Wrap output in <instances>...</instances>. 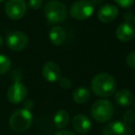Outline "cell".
Instances as JSON below:
<instances>
[{"mask_svg":"<svg viewBox=\"0 0 135 135\" xmlns=\"http://www.w3.org/2000/svg\"><path fill=\"white\" fill-rule=\"evenodd\" d=\"M72 126L76 132L80 134H85L91 131L92 122L89 119V118L85 115L78 114V115H75L72 119Z\"/></svg>","mask_w":135,"mask_h":135,"instance_id":"4fadbf2b","label":"cell"},{"mask_svg":"<svg viewBox=\"0 0 135 135\" xmlns=\"http://www.w3.org/2000/svg\"><path fill=\"white\" fill-rule=\"evenodd\" d=\"M42 75L45 80L50 83L59 81L61 78V68L56 62H47L42 67Z\"/></svg>","mask_w":135,"mask_h":135,"instance_id":"7c38bea8","label":"cell"},{"mask_svg":"<svg viewBox=\"0 0 135 135\" xmlns=\"http://www.w3.org/2000/svg\"><path fill=\"white\" fill-rule=\"evenodd\" d=\"M134 108H135V99H134Z\"/></svg>","mask_w":135,"mask_h":135,"instance_id":"f546056e","label":"cell"},{"mask_svg":"<svg viewBox=\"0 0 135 135\" xmlns=\"http://www.w3.org/2000/svg\"><path fill=\"white\" fill-rule=\"evenodd\" d=\"M28 44V38L21 31H14L7 37V45L10 50L15 52L23 51Z\"/></svg>","mask_w":135,"mask_h":135,"instance_id":"ba28073f","label":"cell"},{"mask_svg":"<svg viewBox=\"0 0 135 135\" xmlns=\"http://www.w3.org/2000/svg\"><path fill=\"white\" fill-rule=\"evenodd\" d=\"M133 17H134V15L132 11H127L124 14V20H126V22H131L133 20Z\"/></svg>","mask_w":135,"mask_h":135,"instance_id":"cb8c5ba5","label":"cell"},{"mask_svg":"<svg viewBox=\"0 0 135 135\" xmlns=\"http://www.w3.org/2000/svg\"><path fill=\"white\" fill-rule=\"evenodd\" d=\"M49 38H50V41L52 44L59 46V45H62L64 42L66 38V34L64 30L62 27L55 26V27H54L50 30Z\"/></svg>","mask_w":135,"mask_h":135,"instance_id":"9a60e30c","label":"cell"},{"mask_svg":"<svg viewBox=\"0 0 135 135\" xmlns=\"http://www.w3.org/2000/svg\"><path fill=\"white\" fill-rule=\"evenodd\" d=\"M132 21H133V23H134V27H135V16L133 17V20H132Z\"/></svg>","mask_w":135,"mask_h":135,"instance_id":"83f0119b","label":"cell"},{"mask_svg":"<svg viewBox=\"0 0 135 135\" xmlns=\"http://www.w3.org/2000/svg\"><path fill=\"white\" fill-rule=\"evenodd\" d=\"M116 37L122 42H128L135 37V27L131 22H123L116 30Z\"/></svg>","mask_w":135,"mask_h":135,"instance_id":"30bf717a","label":"cell"},{"mask_svg":"<svg viewBox=\"0 0 135 135\" xmlns=\"http://www.w3.org/2000/svg\"><path fill=\"white\" fill-rule=\"evenodd\" d=\"M3 1H5V0H0V3H2Z\"/></svg>","mask_w":135,"mask_h":135,"instance_id":"f1b7e54d","label":"cell"},{"mask_svg":"<svg viewBox=\"0 0 135 135\" xmlns=\"http://www.w3.org/2000/svg\"><path fill=\"white\" fill-rule=\"evenodd\" d=\"M33 116L30 110L18 108L15 110L9 119V126L14 132H22L30 129L32 124Z\"/></svg>","mask_w":135,"mask_h":135,"instance_id":"7a4b0ae2","label":"cell"},{"mask_svg":"<svg viewBox=\"0 0 135 135\" xmlns=\"http://www.w3.org/2000/svg\"><path fill=\"white\" fill-rule=\"evenodd\" d=\"M93 4H94V6L95 5H97V4H99V3H101L102 2V0H93V1H91Z\"/></svg>","mask_w":135,"mask_h":135,"instance_id":"484cf974","label":"cell"},{"mask_svg":"<svg viewBox=\"0 0 135 135\" xmlns=\"http://www.w3.org/2000/svg\"><path fill=\"white\" fill-rule=\"evenodd\" d=\"M135 119V113L133 110H127L123 115V123L126 125L132 124Z\"/></svg>","mask_w":135,"mask_h":135,"instance_id":"d6986e66","label":"cell"},{"mask_svg":"<svg viewBox=\"0 0 135 135\" xmlns=\"http://www.w3.org/2000/svg\"><path fill=\"white\" fill-rule=\"evenodd\" d=\"M115 100L116 103L121 107H129L132 104L133 96H132V93L128 89H120L116 92Z\"/></svg>","mask_w":135,"mask_h":135,"instance_id":"5bb4252c","label":"cell"},{"mask_svg":"<svg viewBox=\"0 0 135 135\" xmlns=\"http://www.w3.org/2000/svg\"><path fill=\"white\" fill-rule=\"evenodd\" d=\"M114 1L123 8H128L133 5L135 0H114Z\"/></svg>","mask_w":135,"mask_h":135,"instance_id":"603a6c76","label":"cell"},{"mask_svg":"<svg viewBox=\"0 0 135 135\" xmlns=\"http://www.w3.org/2000/svg\"><path fill=\"white\" fill-rule=\"evenodd\" d=\"M119 15V8L115 5L106 4L102 6L98 12V18L103 23L112 22Z\"/></svg>","mask_w":135,"mask_h":135,"instance_id":"8fae6325","label":"cell"},{"mask_svg":"<svg viewBox=\"0 0 135 135\" xmlns=\"http://www.w3.org/2000/svg\"><path fill=\"white\" fill-rule=\"evenodd\" d=\"M103 135H132V131L121 121H112L103 129Z\"/></svg>","mask_w":135,"mask_h":135,"instance_id":"9c48e42d","label":"cell"},{"mask_svg":"<svg viewBox=\"0 0 135 135\" xmlns=\"http://www.w3.org/2000/svg\"><path fill=\"white\" fill-rule=\"evenodd\" d=\"M114 107L108 99L101 98L95 102L91 107V116L100 123L108 122L113 116Z\"/></svg>","mask_w":135,"mask_h":135,"instance_id":"3957f363","label":"cell"},{"mask_svg":"<svg viewBox=\"0 0 135 135\" xmlns=\"http://www.w3.org/2000/svg\"><path fill=\"white\" fill-rule=\"evenodd\" d=\"M28 88L20 82H15L7 89V98L10 103L20 104L26 99L28 96Z\"/></svg>","mask_w":135,"mask_h":135,"instance_id":"52a82bcc","label":"cell"},{"mask_svg":"<svg viewBox=\"0 0 135 135\" xmlns=\"http://www.w3.org/2000/svg\"><path fill=\"white\" fill-rule=\"evenodd\" d=\"M95 10L94 4L89 0H78L70 7V15L77 20H85L91 17Z\"/></svg>","mask_w":135,"mask_h":135,"instance_id":"5b68a950","label":"cell"},{"mask_svg":"<svg viewBox=\"0 0 135 135\" xmlns=\"http://www.w3.org/2000/svg\"><path fill=\"white\" fill-rule=\"evenodd\" d=\"M43 4V0H28V6L32 9H39Z\"/></svg>","mask_w":135,"mask_h":135,"instance_id":"7402d4cb","label":"cell"},{"mask_svg":"<svg viewBox=\"0 0 135 135\" xmlns=\"http://www.w3.org/2000/svg\"><path fill=\"white\" fill-rule=\"evenodd\" d=\"M91 93L87 87L81 86L76 88L73 93V99L77 104H84L90 98Z\"/></svg>","mask_w":135,"mask_h":135,"instance_id":"e0dca14e","label":"cell"},{"mask_svg":"<svg viewBox=\"0 0 135 135\" xmlns=\"http://www.w3.org/2000/svg\"><path fill=\"white\" fill-rule=\"evenodd\" d=\"M11 60L7 55L0 54V75H5L10 70Z\"/></svg>","mask_w":135,"mask_h":135,"instance_id":"ac0fdd59","label":"cell"},{"mask_svg":"<svg viewBox=\"0 0 135 135\" xmlns=\"http://www.w3.org/2000/svg\"><path fill=\"white\" fill-rule=\"evenodd\" d=\"M117 82L111 75L107 73L98 74L91 81V90L96 96L108 98L115 94Z\"/></svg>","mask_w":135,"mask_h":135,"instance_id":"6da1fadb","label":"cell"},{"mask_svg":"<svg viewBox=\"0 0 135 135\" xmlns=\"http://www.w3.org/2000/svg\"><path fill=\"white\" fill-rule=\"evenodd\" d=\"M44 14L50 22L60 23L67 18V8L62 2L59 0H51L45 5Z\"/></svg>","mask_w":135,"mask_h":135,"instance_id":"277c9868","label":"cell"},{"mask_svg":"<svg viewBox=\"0 0 135 135\" xmlns=\"http://www.w3.org/2000/svg\"><path fill=\"white\" fill-rule=\"evenodd\" d=\"M126 62L129 67H131L132 69H135V52H132L127 55Z\"/></svg>","mask_w":135,"mask_h":135,"instance_id":"ffe728a7","label":"cell"},{"mask_svg":"<svg viewBox=\"0 0 135 135\" xmlns=\"http://www.w3.org/2000/svg\"><path fill=\"white\" fill-rule=\"evenodd\" d=\"M54 135H76L75 132H71V131H67V130H62L57 132Z\"/></svg>","mask_w":135,"mask_h":135,"instance_id":"d4e9b609","label":"cell"},{"mask_svg":"<svg viewBox=\"0 0 135 135\" xmlns=\"http://www.w3.org/2000/svg\"><path fill=\"white\" fill-rule=\"evenodd\" d=\"M70 116L65 109H59L56 111L54 117V123L55 127L58 129H64L69 123Z\"/></svg>","mask_w":135,"mask_h":135,"instance_id":"2e32d148","label":"cell"},{"mask_svg":"<svg viewBox=\"0 0 135 135\" xmlns=\"http://www.w3.org/2000/svg\"><path fill=\"white\" fill-rule=\"evenodd\" d=\"M27 11V4L24 0H8L5 5V12L14 20L22 18Z\"/></svg>","mask_w":135,"mask_h":135,"instance_id":"8992f818","label":"cell"},{"mask_svg":"<svg viewBox=\"0 0 135 135\" xmlns=\"http://www.w3.org/2000/svg\"><path fill=\"white\" fill-rule=\"evenodd\" d=\"M59 85L62 88L64 89H69L72 86V82L67 77H61L59 79Z\"/></svg>","mask_w":135,"mask_h":135,"instance_id":"44dd1931","label":"cell"},{"mask_svg":"<svg viewBox=\"0 0 135 135\" xmlns=\"http://www.w3.org/2000/svg\"><path fill=\"white\" fill-rule=\"evenodd\" d=\"M3 45V39H2V37L0 36V47Z\"/></svg>","mask_w":135,"mask_h":135,"instance_id":"4316f807","label":"cell"}]
</instances>
